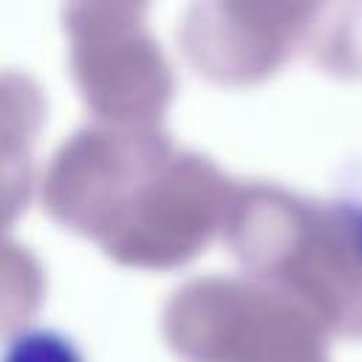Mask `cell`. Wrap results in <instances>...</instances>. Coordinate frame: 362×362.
Returning a JSON list of instances; mask_svg holds the SVG:
<instances>
[{
    "mask_svg": "<svg viewBox=\"0 0 362 362\" xmlns=\"http://www.w3.org/2000/svg\"><path fill=\"white\" fill-rule=\"evenodd\" d=\"M356 246H359V255H362V218L356 223Z\"/></svg>",
    "mask_w": 362,
    "mask_h": 362,
    "instance_id": "obj_1",
    "label": "cell"
}]
</instances>
